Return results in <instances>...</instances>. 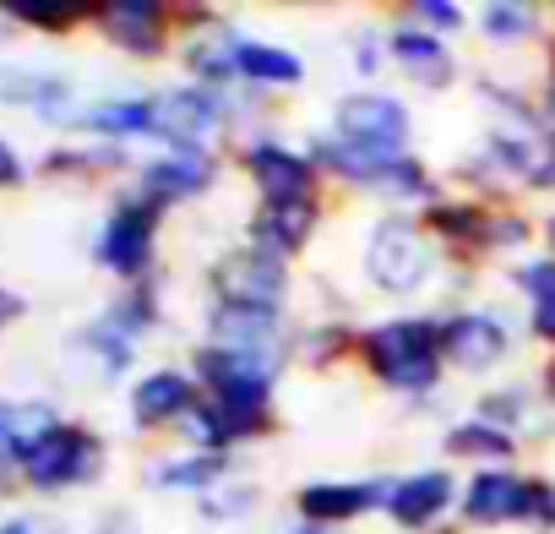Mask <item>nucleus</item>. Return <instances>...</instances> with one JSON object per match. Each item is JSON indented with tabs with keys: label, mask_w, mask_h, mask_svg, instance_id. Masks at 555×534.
I'll return each mask as SVG.
<instances>
[{
	"label": "nucleus",
	"mask_w": 555,
	"mask_h": 534,
	"mask_svg": "<svg viewBox=\"0 0 555 534\" xmlns=\"http://www.w3.org/2000/svg\"><path fill=\"white\" fill-rule=\"evenodd\" d=\"M354 366L403 404H430L447 387L441 360V312H387L376 322H360Z\"/></svg>",
	"instance_id": "1"
},
{
	"label": "nucleus",
	"mask_w": 555,
	"mask_h": 534,
	"mask_svg": "<svg viewBox=\"0 0 555 534\" xmlns=\"http://www.w3.org/2000/svg\"><path fill=\"white\" fill-rule=\"evenodd\" d=\"M447 274V256L420 213H376L360 240V279L371 295L414 301Z\"/></svg>",
	"instance_id": "2"
},
{
	"label": "nucleus",
	"mask_w": 555,
	"mask_h": 534,
	"mask_svg": "<svg viewBox=\"0 0 555 534\" xmlns=\"http://www.w3.org/2000/svg\"><path fill=\"white\" fill-rule=\"evenodd\" d=\"M234 169L250 186L256 207H300V202H327V175L306 153V142H289L267 126L245 131L234 142Z\"/></svg>",
	"instance_id": "3"
},
{
	"label": "nucleus",
	"mask_w": 555,
	"mask_h": 534,
	"mask_svg": "<svg viewBox=\"0 0 555 534\" xmlns=\"http://www.w3.org/2000/svg\"><path fill=\"white\" fill-rule=\"evenodd\" d=\"M555 480L506 463V469H468L463 474V496H457V529L474 534H495V529H539L544 501H550Z\"/></svg>",
	"instance_id": "4"
},
{
	"label": "nucleus",
	"mask_w": 555,
	"mask_h": 534,
	"mask_svg": "<svg viewBox=\"0 0 555 534\" xmlns=\"http://www.w3.org/2000/svg\"><path fill=\"white\" fill-rule=\"evenodd\" d=\"M7 458L23 469V485L55 496V491H77L104 474V436L77 420H50L44 431L17 436L7 447Z\"/></svg>",
	"instance_id": "5"
},
{
	"label": "nucleus",
	"mask_w": 555,
	"mask_h": 534,
	"mask_svg": "<svg viewBox=\"0 0 555 534\" xmlns=\"http://www.w3.org/2000/svg\"><path fill=\"white\" fill-rule=\"evenodd\" d=\"M164 207L158 202H147L137 186H126V191H115V202H109V213H104V224H99V234H93V262L104 267L109 279H120V290L126 284H147L153 274H158V234H164Z\"/></svg>",
	"instance_id": "6"
},
{
	"label": "nucleus",
	"mask_w": 555,
	"mask_h": 534,
	"mask_svg": "<svg viewBox=\"0 0 555 534\" xmlns=\"http://www.w3.org/2000/svg\"><path fill=\"white\" fill-rule=\"evenodd\" d=\"M517 355V322L501 306L485 301H457L441 312V360L447 377H468V382H495V371H506Z\"/></svg>",
	"instance_id": "7"
},
{
	"label": "nucleus",
	"mask_w": 555,
	"mask_h": 534,
	"mask_svg": "<svg viewBox=\"0 0 555 534\" xmlns=\"http://www.w3.org/2000/svg\"><path fill=\"white\" fill-rule=\"evenodd\" d=\"M207 290L218 306H250V312H272V317H295V267L278 262L272 251L250 245L245 234L234 245H223L207 267Z\"/></svg>",
	"instance_id": "8"
},
{
	"label": "nucleus",
	"mask_w": 555,
	"mask_h": 534,
	"mask_svg": "<svg viewBox=\"0 0 555 534\" xmlns=\"http://www.w3.org/2000/svg\"><path fill=\"white\" fill-rule=\"evenodd\" d=\"M202 382V398L234 409V415H256V420H278V387H284V360L267 355H240V349H218V344H196L185 360Z\"/></svg>",
	"instance_id": "9"
},
{
	"label": "nucleus",
	"mask_w": 555,
	"mask_h": 534,
	"mask_svg": "<svg viewBox=\"0 0 555 534\" xmlns=\"http://www.w3.org/2000/svg\"><path fill=\"white\" fill-rule=\"evenodd\" d=\"M457 496H463V474L452 463H420V469L387 480L382 518L398 534H452L457 529Z\"/></svg>",
	"instance_id": "10"
},
{
	"label": "nucleus",
	"mask_w": 555,
	"mask_h": 534,
	"mask_svg": "<svg viewBox=\"0 0 555 534\" xmlns=\"http://www.w3.org/2000/svg\"><path fill=\"white\" fill-rule=\"evenodd\" d=\"M327 131L360 148H387V153H414V110L392 88H354L338 93L327 110Z\"/></svg>",
	"instance_id": "11"
},
{
	"label": "nucleus",
	"mask_w": 555,
	"mask_h": 534,
	"mask_svg": "<svg viewBox=\"0 0 555 534\" xmlns=\"http://www.w3.org/2000/svg\"><path fill=\"white\" fill-rule=\"evenodd\" d=\"M223 158L229 153H218V148H158L153 158L137 164V180L131 186L169 213V207H185V202L212 196V186L223 180Z\"/></svg>",
	"instance_id": "12"
},
{
	"label": "nucleus",
	"mask_w": 555,
	"mask_h": 534,
	"mask_svg": "<svg viewBox=\"0 0 555 534\" xmlns=\"http://www.w3.org/2000/svg\"><path fill=\"white\" fill-rule=\"evenodd\" d=\"M93 28L126 61L175 55V7H164V0H99Z\"/></svg>",
	"instance_id": "13"
},
{
	"label": "nucleus",
	"mask_w": 555,
	"mask_h": 534,
	"mask_svg": "<svg viewBox=\"0 0 555 534\" xmlns=\"http://www.w3.org/2000/svg\"><path fill=\"white\" fill-rule=\"evenodd\" d=\"M387 480L392 474H365V480H306L295 491V523L317 529H354L365 518H382L387 507Z\"/></svg>",
	"instance_id": "14"
},
{
	"label": "nucleus",
	"mask_w": 555,
	"mask_h": 534,
	"mask_svg": "<svg viewBox=\"0 0 555 534\" xmlns=\"http://www.w3.org/2000/svg\"><path fill=\"white\" fill-rule=\"evenodd\" d=\"M387 55H392V72L420 93H447V88L463 82V61H457L452 39H441V34L409 23V17L387 23Z\"/></svg>",
	"instance_id": "15"
},
{
	"label": "nucleus",
	"mask_w": 555,
	"mask_h": 534,
	"mask_svg": "<svg viewBox=\"0 0 555 534\" xmlns=\"http://www.w3.org/2000/svg\"><path fill=\"white\" fill-rule=\"evenodd\" d=\"M126 404H131V425L142 436H175L180 420L202 404V382L191 366H153L131 382Z\"/></svg>",
	"instance_id": "16"
},
{
	"label": "nucleus",
	"mask_w": 555,
	"mask_h": 534,
	"mask_svg": "<svg viewBox=\"0 0 555 534\" xmlns=\"http://www.w3.org/2000/svg\"><path fill=\"white\" fill-rule=\"evenodd\" d=\"M207 339L218 349H240V355H267L284 360L295 371V317H272V312H250V306H207Z\"/></svg>",
	"instance_id": "17"
},
{
	"label": "nucleus",
	"mask_w": 555,
	"mask_h": 534,
	"mask_svg": "<svg viewBox=\"0 0 555 534\" xmlns=\"http://www.w3.org/2000/svg\"><path fill=\"white\" fill-rule=\"evenodd\" d=\"M229 55H234V72H240V88H250V93H300L306 82H311V61L300 55V50H289V44H278V39H261V34H250V28H240L234 23V34H229Z\"/></svg>",
	"instance_id": "18"
},
{
	"label": "nucleus",
	"mask_w": 555,
	"mask_h": 534,
	"mask_svg": "<svg viewBox=\"0 0 555 534\" xmlns=\"http://www.w3.org/2000/svg\"><path fill=\"white\" fill-rule=\"evenodd\" d=\"M322 224H327V202H300V207H256V202H250L245 240L295 267V262L317 245Z\"/></svg>",
	"instance_id": "19"
},
{
	"label": "nucleus",
	"mask_w": 555,
	"mask_h": 534,
	"mask_svg": "<svg viewBox=\"0 0 555 534\" xmlns=\"http://www.w3.org/2000/svg\"><path fill=\"white\" fill-rule=\"evenodd\" d=\"M474 34L490 50H550L555 44V23L533 0H485V7H474Z\"/></svg>",
	"instance_id": "20"
},
{
	"label": "nucleus",
	"mask_w": 555,
	"mask_h": 534,
	"mask_svg": "<svg viewBox=\"0 0 555 534\" xmlns=\"http://www.w3.org/2000/svg\"><path fill=\"white\" fill-rule=\"evenodd\" d=\"M240 474V458L229 453H196V447H180V453H164L147 463V485L153 491H175V496H212L218 485H229Z\"/></svg>",
	"instance_id": "21"
},
{
	"label": "nucleus",
	"mask_w": 555,
	"mask_h": 534,
	"mask_svg": "<svg viewBox=\"0 0 555 534\" xmlns=\"http://www.w3.org/2000/svg\"><path fill=\"white\" fill-rule=\"evenodd\" d=\"M72 126H82V131H93V137H104L115 148L142 142V137L153 142V131H158V93H115V99L82 104L72 115Z\"/></svg>",
	"instance_id": "22"
},
{
	"label": "nucleus",
	"mask_w": 555,
	"mask_h": 534,
	"mask_svg": "<svg viewBox=\"0 0 555 534\" xmlns=\"http://www.w3.org/2000/svg\"><path fill=\"white\" fill-rule=\"evenodd\" d=\"M441 453L452 463H468V469H506V463H522V442L479 415H457L447 431H441Z\"/></svg>",
	"instance_id": "23"
},
{
	"label": "nucleus",
	"mask_w": 555,
	"mask_h": 534,
	"mask_svg": "<svg viewBox=\"0 0 555 534\" xmlns=\"http://www.w3.org/2000/svg\"><path fill=\"white\" fill-rule=\"evenodd\" d=\"M354 339H360V328H349L344 317H300L295 322V366L333 371V366L354 360Z\"/></svg>",
	"instance_id": "24"
},
{
	"label": "nucleus",
	"mask_w": 555,
	"mask_h": 534,
	"mask_svg": "<svg viewBox=\"0 0 555 534\" xmlns=\"http://www.w3.org/2000/svg\"><path fill=\"white\" fill-rule=\"evenodd\" d=\"M93 12H99V0H7L0 7V17H12L34 34H72L93 23Z\"/></svg>",
	"instance_id": "25"
},
{
	"label": "nucleus",
	"mask_w": 555,
	"mask_h": 534,
	"mask_svg": "<svg viewBox=\"0 0 555 534\" xmlns=\"http://www.w3.org/2000/svg\"><path fill=\"white\" fill-rule=\"evenodd\" d=\"M104 322H115L131 344H142V339L164 322V290H158V279H147V284H126V290L104 306Z\"/></svg>",
	"instance_id": "26"
},
{
	"label": "nucleus",
	"mask_w": 555,
	"mask_h": 534,
	"mask_svg": "<svg viewBox=\"0 0 555 534\" xmlns=\"http://www.w3.org/2000/svg\"><path fill=\"white\" fill-rule=\"evenodd\" d=\"M506 290H512L528 312L555 306V256H550V251H528V256L506 262Z\"/></svg>",
	"instance_id": "27"
},
{
	"label": "nucleus",
	"mask_w": 555,
	"mask_h": 534,
	"mask_svg": "<svg viewBox=\"0 0 555 534\" xmlns=\"http://www.w3.org/2000/svg\"><path fill=\"white\" fill-rule=\"evenodd\" d=\"M82 349L93 355V366H99L104 382H126V371L137 366V344H131L115 322H104V317L82 328Z\"/></svg>",
	"instance_id": "28"
},
{
	"label": "nucleus",
	"mask_w": 555,
	"mask_h": 534,
	"mask_svg": "<svg viewBox=\"0 0 555 534\" xmlns=\"http://www.w3.org/2000/svg\"><path fill=\"white\" fill-rule=\"evenodd\" d=\"M256 507H261V485H256V480H245V474H234L229 485H218L212 496H202V501H196V518H202V523H212V529H223V523H245Z\"/></svg>",
	"instance_id": "29"
},
{
	"label": "nucleus",
	"mask_w": 555,
	"mask_h": 534,
	"mask_svg": "<svg viewBox=\"0 0 555 534\" xmlns=\"http://www.w3.org/2000/svg\"><path fill=\"white\" fill-rule=\"evenodd\" d=\"M344 50H349V66H354L360 88H382L376 77L392 66V55H387V23H354L349 39H344Z\"/></svg>",
	"instance_id": "30"
},
{
	"label": "nucleus",
	"mask_w": 555,
	"mask_h": 534,
	"mask_svg": "<svg viewBox=\"0 0 555 534\" xmlns=\"http://www.w3.org/2000/svg\"><path fill=\"white\" fill-rule=\"evenodd\" d=\"M398 17H409V23L441 34V39H457V34L474 28V12L463 7V0H409V7H398Z\"/></svg>",
	"instance_id": "31"
},
{
	"label": "nucleus",
	"mask_w": 555,
	"mask_h": 534,
	"mask_svg": "<svg viewBox=\"0 0 555 534\" xmlns=\"http://www.w3.org/2000/svg\"><path fill=\"white\" fill-rule=\"evenodd\" d=\"M528 196H555V126L544 137V153H539V169L528 180Z\"/></svg>",
	"instance_id": "32"
},
{
	"label": "nucleus",
	"mask_w": 555,
	"mask_h": 534,
	"mask_svg": "<svg viewBox=\"0 0 555 534\" xmlns=\"http://www.w3.org/2000/svg\"><path fill=\"white\" fill-rule=\"evenodd\" d=\"M533 93H539V110H544V120L555 126V44L544 50V72H539V82H533Z\"/></svg>",
	"instance_id": "33"
},
{
	"label": "nucleus",
	"mask_w": 555,
	"mask_h": 534,
	"mask_svg": "<svg viewBox=\"0 0 555 534\" xmlns=\"http://www.w3.org/2000/svg\"><path fill=\"white\" fill-rule=\"evenodd\" d=\"M28 180V164H23V153L0 137V186H23Z\"/></svg>",
	"instance_id": "34"
},
{
	"label": "nucleus",
	"mask_w": 555,
	"mask_h": 534,
	"mask_svg": "<svg viewBox=\"0 0 555 534\" xmlns=\"http://www.w3.org/2000/svg\"><path fill=\"white\" fill-rule=\"evenodd\" d=\"M533 382H539V393H544V398L555 404V355H544V360H539V371H533Z\"/></svg>",
	"instance_id": "35"
},
{
	"label": "nucleus",
	"mask_w": 555,
	"mask_h": 534,
	"mask_svg": "<svg viewBox=\"0 0 555 534\" xmlns=\"http://www.w3.org/2000/svg\"><path fill=\"white\" fill-rule=\"evenodd\" d=\"M539 251H550V256H555V207H544V213H539Z\"/></svg>",
	"instance_id": "36"
},
{
	"label": "nucleus",
	"mask_w": 555,
	"mask_h": 534,
	"mask_svg": "<svg viewBox=\"0 0 555 534\" xmlns=\"http://www.w3.org/2000/svg\"><path fill=\"white\" fill-rule=\"evenodd\" d=\"M12 317H23V295L0 290V322H12Z\"/></svg>",
	"instance_id": "37"
},
{
	"label": "nucleus",
	"mask_w": 555,
	"mask_h": 534,
	"mask_svg": "<svg viewBox=\"0 0 555 534\" xmlns=\"http://www.w3.org/2000/svg\"><path fill=\"white\" fill-rule=\"evenodd\" d=\"M0 534H39V523L34 518H7V523H0Z\"/></svg>",
	"instance_id": "38"
},
{
	"label": "nucleus",
	"mask_w": 555,
	"mask_h": 534,
	"mask_svg": "<svg viewBox=\"0 0 555 534\" xmlns=\"http://www.w3.org/2000/svg\"><path fill=\"white\" fill-rule=\"evenodd\" d=\"M539 534H555V491H550V501H544V518H539Z\"/></svg>",
	"instance_id": "39"
},
{
	"label": "nucleus",
	"mask_w": 555,
	"mask_h": 534,
	"mask_svg": "<svg viewBox=\"0 0 555 534\" xmlns=\"http://www.w3.org/2000/svg\"><path fill=\"white\" fill-rule=\"evenodd\" d=\"M284 534H338V529H317V523H289Z\"/></svg>",
	"instance_id": "40"
}]
</instances>
